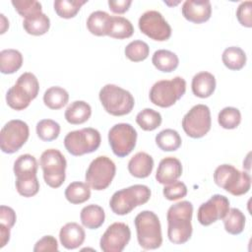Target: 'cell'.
<instances>
[{
    "mask_svg": "<svg viewBox=\"0 0 252 252\" xmlns=\"http://www.w3.org/2000/svg\"><path fill=\"white\" fill-rule=\"evenodd\" d=\"M193 205L189 201H181L169 207L166 215L167 236L173 244H184L192 236Z\"/></svg>",
    "mask_w": 252,
    "mask_h": 252,
    "instance_id": "1",
    "label": "cell"
},
{
    "mask_svg": "<svg viewBox=\"0 0 252 252\" xmlns=\"http://www.w3.org/2000/svg\"><path fill=\"white\" fill-rule=\"evenodd\" d=\"M139 245L145 250L158 249L162 244L161 226L158 217L152 211L139 213L134 220Z\"/></svg>",
    "mask_w": 252,
    "mask_h": 252,
    "instance_id": "2",
    "label": "cell"
},
{
    "mask_svg": "<svg viewBox=\"0 0 252 252\" xmlns=\"http://www.w3.org/2000/svg\"><path fill=\"white\" fill-rule=\"evenodd\" d=\"M151 194V189L147 185L135 184L114 192L109 200V206L114 214L125 216L136 207L146 204Z\"/></svg>",
    "mask_w": 252,
    "mask_h": 252,
    "instance_id": "3",
    "label": "cell"
},
{
    "mask_svg": "<svg viewBox=\"0 0 252 252\" xmlns=\"http://www.w3.org/2000/svg\"><path fill=\"white\" fill-rule=\"evenodd\" d=\"M39 92L37 78L31 72L23 73L6 94L7 104L15 110L27 108Z\"/></svg>",
    "mask_w": 252,
    "mask_h": 252,
    "instance_id": "4",
    "label": "cell"
},
{
    "mask_svg": "<svg viewBox=\"0 0 252 252\" xmlns=\"http://www.w3.org/2000/svg\"><path fill=\"white\" fill-rule=\"evenodd\" d=\"M215 183L233 196L246 194L251 187V176L231 164H220L214 172Z\"/></svg>",
    "mask_w": 252,
    "mask_h": 252,
    "instance_id": "5",
    "label": "cell"
},
{
    "mask_svg": "<svg viewBox=\"0 0 252 252\" xmlns=\"http://www.w3.org/2000/svg\"><path fill=\"white\" fill-rule=\"evenodd\" d=\"M98 97L104 110L113 116L130 113L135 104V99L130 92L113 84L103 86L99 91Z\"/></svg>",
    "mask_w": 252,
    "mask_h": 252,
    "instance_id": "6",
    "label": "cell"
},
{
    "mask_svg": "<svg viewBox=\"0 0 252 252\" xmlns=\"http://www.w3.org/2000/svg\"><path fill=\"white\" fill-rule=\"evenodd\" d=\"M186 92V82L182 77L171 80H160L153 85L150 91V100L157 106L169 107L180 99Z\"/></svg>",
    "mask_w": 252,
    "mask_h": 252,
    "instance_id": "7",
    "label": "cell"
},
{
    "mask_svg": "<svg viewBox=\"0 0 252 252\" xmlns=\"http://www.w3.org/2000/svg\"><path fill=\"white\" fill-rule=\"evenodd\" d=\"M99 132L92 127L69 132L64 138V146L69 154L80 157L96 151L100 146Z\"/></svg>",
    "mask_w": 252,
    "mask_h": 252,
    "instance_id": "8",
    "label": "cell"
},
{
    "mask_svg": "<svg viewBox=\"0 0 252 252\" xmlns=\"http://www.w3.org/2000/svg\"><path fill=\"white\" fill-rule=\"evenodd\" d=\"M45 183L51 188L60 187L65 181L67 161L62 153L57 149L45 150L39 159Z\"/></svg>",
    "mask_w": 252,
    "mask_h": 252,
    "instance_id": "9",
    "label": "cell"
},
{
    "mask_svg": "<svg viewBox=\"0 0 252 252\" xmlns=\"http://www.w3.org/2000/svg\"><path fill=\"white\" fill-rule=\"evenodd\" d=\"M115 172L113 160L106 156H98L92 160L86 171V183L94 190H104L111 184Z\"/></svg>",
    "mask_w": 252,
    "mask_h": 252,
    "instance_id": "10",
    "label": "cell"
},
{
    "mask_svg": "<svg viewBox=\"0 0 252 252\" xmlns=\"http://www.w3.org/2000/svg\"><path fill=\"white\" fill-rule=\"evenodd\" d=\"M30 129L26 122L20 119L8 121L0 133V147L3 153L14 154L28 141Z\"/></svg>",
    "mask_w": 252,
    "mask_h": 252,
    "instance_id": "11",
    "label": "cell"
},
{
    "mask_svg": "<svg viewBox=\"0 0 252 252\" xmlns=\"http://www.w3.org/2000/svg\"><path fill=\"white\" fill-rule=\"evenodd\" d=\"M211 111L206 104L194 105L182 118L184 132L194 139L204 137L211 130Z\"/></svg>",
    "mask_w": 252,
    "mask_h": 252,
    "instance_id": "12",
    "label": "cell"
},
{
    "mask_svg": "<svg viewBox=\"0 0 252 252\" xmlns=\"http://www.w3.org/2000/svg\"><path fill=\"white\" fill-rule=\"evenodd\" d=\"M137 131L129 123H118L108 131V143L115 156L124 158L135 148Z\"/></svg>",
    "mask_w": 252,
    "mask_h": 252,
    "instance_id": "13",
    "label": "cell"
},
{
    "mask_svg": "<svg viewBox=\"0 0 252 252\" xmlns=\"http://www.w3.org/2000/svg\"><path fill=\"white\" fill-rule=\"evenodd\" d=\"M138 26L144 34L157 41H165L171 36L169 24L159 12L155 10H150L142 14L139 18Z\"/></svg>",
    "mask_w": 252,
    "mask_h": 252,
    "instance_id": "14",
    "label": "cell"
},
{
    "mask_svg": "<svg viewBox=\"0 0 252 252\" xmlns=\"http://www.w3.org/2000/svg\"><path fill=\"white\" fill-rule=\"evenodd\" d=\"M131 238V230L124 222L110 224L99 240L100 249L103 252H121L127 246Z\"/></svg>",
    "mask_w": 252,
    "mask_h": 252,
    "instance_id": "15",
    "label": "cell"
},
{
    "mask_svg": "<svg viewBox=\"0 0 252 252\" xmlns=\"http://www.w3.org/2000/svg\"><path fill=\"white\" fill-rule=\"evenodd\" d=\"M228 210L229 200L223 195L215 194L199 207L197 219L202 225L207 226L219 220H222Z\"/></svg>",
    "mask_w": 252,
    "mask_h": 252,
    "instance_id": "16",
    "label": "cell"
},
{
    "mask_svg": "<svg viewBox=\"0 0 252 252\" xmlns=\"http://www.w3.org/2000/svg\"><path fill=\"white\" fill-rule=\"evenodd\" d=\"M182 15L191 23H205L212 15L211 2L208 0H186L182 5Z\"/></svg>",
    "mask_w": 252,
    "mask_h": 252,
    "instance_id": "17",
    "label": "cell"
},
{
    "mask_svg": "<svg viewBox=\"0 0 252 252\" xmlns=\"http://www.w3.org/2000/svg\"><path fill=\"white\" fill-rule=\"evenodd\" d=\"M182 174L181 161L173 157L162 158L158 166L156 179L159 184H169L176 181Z\"/></svg>",
    "mask_w": 252,
    "mask_h": 252,
    "instance_id": "18",
    "label": "cell"
},
{
    "mask_svg": "<svg viewBox=\"0 0 252 252\" xmlns=\"http://www.w3.org/2000/svg\"><path fill=\"white\" fill-rule=\"evenodd\" d=\"M85 238V230L77 222H67L59 231L60 243L69 250L80 247L84 243Z\"/></svg>",
    "mask_w": 252,
    "mask_h": 252,
    "instance_id": "19",
    "label": "cell"
},
{
    "mask_svg": "<svg viewBox=\"0 0 252 252\" xmlns=\"http://www.w3.org/2000/svg\"><path fill=\"white\" fill-rule=\"evenodd\" d=\"M154 168L153 158L145 153L139 152L135 154L128 162V170L130 174L137 178H146L150 176Z\"/></svg>",
    "mask_w": 252,
    "mask_h": 252,
    "instance_id": "20",
    "label": "cell"
},
{
    "mask_svg": "<svg viewBox=\"0 0 252 252\" xmlns=\"http://www.w3.org/2000/svg\"><path fill=\"white\" fill-rule=\"evenodd\" d=\"M191 88L196 96L201 98L209 97L216 90V78L210 72H199L193 77Z\"/></svg>",
    "mask_w": 252,
    "mask_h": 252,
    "instance_id": "21",
    "label": "cell"
},
{
    "mask_svg": "<svg viewBox=\"0 0 252 252\" xmlns=\"http://www.w3.org/2000/svg\"><path fill=\"white\" fill-rule=\"evenodd\" d=\"M92 115L91 105L84 100L71 102L65 110L64 116L68 123L73 125L83 124L89 120Z\"/></svg>",
    "mask_w": 252,
    "mask_h": 252,
    "instance_id": "22",
    "label": "cell"
},
{
    "mask_svg": "<svg viewBox=\"0 0 252 252\" xmlns=\"http://www.w3.org/2000/svg\"><path fill=\"white\" fill-rule=\"evenodd\" d=\"M82 224L89 229H96L100 227L105 220L103 209L95 204L85 206L80 214Z\"/></svg>",
    "mask_w": 252,
    "mask_h": 252,
    "instance_id": "23",
    "label": "cell"
},
{
    "mask_svg": "<svg viewBox=\"0 0 252 252\" xmlns=\"http://www.w3.org/2000/svg\"><path fill=\"white\" fill-rule=\"evenodd\" d=\"M134 27L132 23L121 16H111L107 29V35L117 39H124L132 36Z\"/></svg>",
    "mask_w": 252,
    "mask_h": 252,
    "instance_id": "24",
    "label": "cell"
},
{
    "mask_svg": "<svg viewBox=\"0 0 252 252\" xmlns=\"http://www.w3.org/2000/svg\"><path fill=\"white\" fill-rule=\"evenodd\" d=\"M152 63L158 71L170 73L178 67L179 59L177 55L172 51L166 49H158L155 51L152 57Z\"/></svg>",
    "mask_w": 252,
    "mask_h": 252,
    "instance_id": "25",
    "label": "cell"
},
{
    "mask_svg": "<svg viewBox=\"0 0 252 252\" xmlns=\"http://www.w3.org/2000/svg\"><path fill=\"white\" fill-rule=\"evenodd\" d=\"M23 65V55L17 49H4L0 52V71L3 74H13Z\"/></svg>",
    "mask_w": 252,
    "mask_h": 252,
    "instance_id": "26",
    "label": "cell"
},
{
    "mask_svg": "<svg viewBox=\"0 0 252 252\" xmlns=\"http://www.w3.org/2000/svg\"><path fill=\"white\" fill-rule=\"evenodd\" d=\"M24 30L32 35H42L50 28V20L44 13H38L24 19Z\"/></svg>",
    "mask_w": 252,
    "mask_h": 252,
    "instance_id": "27",
    "label": "cell"
},
{
    "mask_svg": "<svg viewBox=\"0 0 252 252\" xmlns=\"http://www.w3.org/2000/svg\"><path fill=\"white\" fill-rule=\"evenodd\" d=\"M110 15L104 11L93 12L87 20V28L89 32L96 36L107 35V29Z\"/></svg>",
    "mask_w": 252,
    "mask_h": 252,
    "instance_id": "28",
    "label": "cell"
},
{
    "mask_svg": "<svg viewBox=\"0 0 252 252\" xmlns=\"http://www.w3.org/2000/svg\"><path fill=\"white\" fill-rule=\"evenodd\" d=\"M222 63L226 68L233 71L242 69L246 64V54L238 46H229L225 48L221 55Z\"/></svg>",
    "mask_w": 252,
    "mask_h": 252,
    "instance_id": "29",
    "label": "cell"
},
{
    "mask_svg": "<svg viewBox=\"0 0 252 252\" xmlns=\"http://www.w3.org/2000/svg\"><path fill=\"white\" fill-rule=\"evenodd\" d=\"M69 100L68 92L58 86L48 88L43 94V102L50 109H60L67 104Z\"/></svg>",
    "mask_w": 252,
    "mask_h": 252,
    "instance_id": "30",
    "label": "cell"
},
{
    "mask_svg": "<svg viewBox=\"0 0 252 252\" xmlns=\"http://www.w3.org/2000/svg\"><path fill=\"white\" fill-rule=\"evenodd\" d=\"M37 168L38 163L36 158L30 154H25L18 157L15 160L13 170L16 177H26L36 175Z\"/></svg>",
    "mask_w": 252,
    "mask_h": 252,
    "instance_id": "31",
    "label": "cell"
},
{
    "mask_svg": "<svg viewBox=\"0 0 252 252\" xmlns=\"http://www.w3.org/2000/svg\"><path fill=\"white\" fill-rule=\"evenodd\" d=\"M91 187L80 181H74L70 183L65 189V198L71 204H82L88 201L91 197Z\"/></svg>",
    "mask_w": 252,
    "mask_h": 252,
    "instance_id": "32",
    "label": "cell"
},
{
    "mask_svg": "<svg viewBox=\"0 0 252 252\" xmlns=\"http://www.w3.org/2000/svg\"><path fill=\"white\" fill-rule=\"evenodd\" d=\"M181 137L176 130L164 129L157 134L156 144L157 146L164 152H173L180 148Z\"/></svg>",
    "mask_w": 252,
    "mask_h": 252,
    "instance_id": "33",
    "label": "cell"
},
{
    "mask_svg": "<svg viewBox=\"0 0 252 252\" xmlns=\"http://www.w3.org/2000/svg\"><path fill=\"white\" fill-rule=\"evenodd\" d=\"M222 220L225 231L229 234L237 235L243 231L246 219L244 214L239 209L231 208L228 210Z\"/></svg>",
    "mask_w": 252,
    "mask_h": 252,
    "instance_id": "34",
    "label": "cell"
},
{
    "mask_svg": "<svg viewBox=\"0 0 252 252\" xmlns=\"http://www.w3.org/2000/svg\"><path fill=\"white\" fill-rule=\"evenodd\" d=\"M88 0H56L53 3L56 14L63 19L74 18Z\"/></svg>",
    "mask_w": 252,
    "mask_h": 252,
    "instance_id": "35",
    "label": "cell"
},
{
    "mask_svg": "<svg viewBox=\"0 0 252 252\" xmlns=\"http://www.w3.org/2000/svg\"><path fill=\"white\" fill-rule=\"evenodd\" d=\"M162 121L158 111L152 108H145L136 116L137 124L145 131H153L160 126Z\"/></svg>",
    "mask_w": 252,
    "mask_h": 252,
    "instance_id": "36",
    "label": "cell"
},
{
    "mask_svg": "<svg viewBox=\"0 0 252 252\" xmlns=\"http://www.w3.org/2000/svg\"><path fill=\"white\" fill-rule=\"evenodd\" d=\"M36 134L44 142H50L58 138L60 134V125L52 119H42L37 122Z\"/></svg>",
    "mask_w": 252,
    "mask_h": 252,
    "instance_id": "37",
    "label": "cell"
},
{
    "mask_svg": "<svg viewBox=\"0 0 252 252\" xmlns=\"http://www.w3.org/2000/svg\"><path fill=\"white\" fill-rule=\"evenodd\" d=\"M218 122L223 129H235L241 122V113L236 107H224L219 112Z\"/></svg>",
    "mask_w": 252,
    "mask_h": 252,
    "instance_id": "38",
    "label": "cell"
},
{
    "mask_svg": "<svg viewBox=\"0 0 252 252\" xmlns=\"http://www.w3.org/2000/svg\"><path fill=\"white\" fill-rule=\"evenodd\" d=\"M124 52L129 60L140 62L149 56L150 47L148 43L143 40H133L126 45Z\"/></svg>",
    "mask_w": 252,
    "mask_h": 252,
    "instance_id": "39",
    "label": "cell"
},
{
    "mask_svg": "<svg viewBox=\"0 0 252 252\" xmlns=\"http://www.w3.org/2000/svg\"><path fill=\"white\" fill-rule=\"evenodd\" d=\"M16 189L24 197H32L39 191V182L36 175L16 177Z\"/></svg>",
    "mask_w": 252,
    "mask_h": 252,
    "instance_id": "40",
    "label": "cell"
},
{
    "mask_svg": "<svg viewBox=\"0 0 252 252\" xmlns=\"http://www.w3.org/2000/svg\"><path fill=\"white\" fill-rule=\"evenodd\" d=\"M12 5L19 15L24 18L42 12L41 4L35 0H13Z\"/></svg>",
    "mask_w": 252,
    "mask_h": 252,
    "instance_id": "41",
    "label": "cell"
},
{
    "mask_svg": "<svg viewBox=\"0 0 252 252\" xmlns=\"http://www.w3.org/2000/svg\"><path fill=\"white\" fill-rule=\"evenodd\" d=\"M163 196L169 201H175L184 198L187 195V187L181 181H173L166 184L162 190Z\"/></svg>",
    "mask_w": 252,
    "mask_h": 252,
    "instance_id": "42",
    "label": "cell"
},
{
    "mask_svg": "<svg viewBox=\"0 0 252 252\" xmlns=\"http://www.w3.org/2000/svg\"><path fill=\"white\" fill-rule=\"evenodd\" d=\"M236 18L240 25L246 28L252 27V2H241L236 10Z\"/></svg>",
    "mask_w": 252,
    "mask_h": 252,
    "instance_id": "43",
    "label": "cell"
},
{
    "mask_svg": "<svg viewBox=\"0 0 252 252\" xmlns=\"http://www.w3.org/2000/svg\"><path fill=\"white\" fill-rule=\"evenodd\" d=\"M34 252L42 251H58V242L56 238L52 235H45L40 238L33 247Z\"/></svg>",
    "mask_w": 252,
    "mask_h": 252,
    "instance_id": "44",
    "label": "cell"
},
{
    "mask_svg": "<svg viewBox=\"0 0 252 252\" xmlns=\"http://www.w3.org/2000/svg\"><path fill=\"white\" fill-rule=\"evenodd\" d=\"M17 217L15 211L7 206L0 207V223L12 228L16 222Z\"/></svg>",
    "mask_w": 252,
    "mask_h": 252,
    "instance_id": "45",
    "label": "cell"
},
{
    "mask_svg": "<svg viewBox=\"0 0 252 252\" xmlns=\"http://www.w3.org/2000/svg\"><path fill=\"white\" fill-rule=\"evenodd\" d=\"M131 4H132L131 0H118V1L109 0L108 1L109 9L115 14H124V13H126L129 10Z\"/></svg>",
    "mask_w": 252,
    "mask_h": 252,
    "instance_id": "46",
    "label": "cell"
},
{
    "mask_svg": "<svg viewBox=\"0 0 252 252\" xmlns=\"http://www.w3.org/2000/svg\"><path fill=\"white\" fill-rule=\"evenodd\" d=\"M10 227L0 223V248L4 247L10 240Z\"/></svg>",
    "mask_w": 252,
    "mask_h": 252,
    "instance_id": "47",
    "label": "cell"
}]
</instances>
